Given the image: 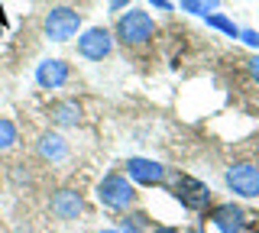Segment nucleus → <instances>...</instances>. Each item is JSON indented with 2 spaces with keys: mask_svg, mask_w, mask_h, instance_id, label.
Returning a JSON list of instances; mask_svg holds the SVG:
<instances>
[{
  "mask_svg": "<svg viewBox=\"0 0 259 233\" xmlns=\"http://www.w3.org/2000/svg\"><path fill=\"white\" fill-rule=\"evenodd\" d=\"M146 223H149L146 214H123L117 220V233H146Z\"/></svg>",
  "mask_w": 259,
  "mask_h": 233,
  "instance_id": "14",
  "label": "nucleus"
},
{
  "mask_svg": "<svg viewBox=\"0 0 259 233\" xmlns=\"http://www.w3.org/2000/svg\"><path fill=\"white\" fill-rule=\"evenodd\" d=\"M207 220L221 233H243V227H246V211L240 204H233V201H227V204H217L210 211Z\"/></svg>",
  "mask_w": 259,
  "mask_h": 233,
  "instance_id": "8",
  "label": "nucleus"
},
{
  "mask_svg": "<svg viewBox=\"0 0 259 233\" xmlns=\"http://www.w3.org/2000/svg\"><path fill=\"white\" fill-rule=\"evenodd\" d=\"M39 156L49 159V162H59V159L68 156V146H65V139L59 133H42L39 136Z\"/></svg>",
  "mask_w": 259,
  "mask_h": 233,
  "instance_id": "11",
  "label": "nucleus"
},
{
  "mask_svg": "<svg viewBox=\"0 0 259 233\" xmlns=\"http://www.w3.org/2000/svg\"><path fill=\"white\" fill-rule=\"evenodd\" d=\"M68 75H71V68H68V62H62V59H42L36 65V84L46 87V91L62 87L68 81Z\"/></svg>",
  "mask_w": 259,
  "mask_h": 233,
  "instance_id": "9",
  "label": "nucleus"
},
{
  "mask_svg": "<svg viewBox=\"0 0 259 233\" xmlns=\"http://www.w3.org/2000/svg\"><path fill=\"white\" fill-rule=\"evenodd\" d=\"M152 7H159L162 13H172V0H149Z\"/></svg>",
  "mask_w": 259,
  "mask_h": 233,
  "instance_id": "20",
  "label": "nucleus"
},
{
  "mask_svg": "<svg viewBox=\"0 0 259 233\" xmlns=\"http://www.w3.org/2000/svg\"><path fill=\"white\" fill-rule=\"evenodd\" d=\"M101 233H117V230H101Z\"/></svg>",
  "mask_w": 259,
  "mask_h": 233,
  "instance_id": "23",
  "label": "nucleus"
},
{
  "mask_svg": "<svg viewBox=\"0 0 259 233\" xmlns=\"http://www.w3.org/2000/svg\"><path fill=\"white\" fill-rule=\"evenodd\" d=\"M97 201H101L107 211H126L130 204L136 201V188L126 175L120 172H110L97 181Z\"/></svg>",
  "mask_w": 259,
  "mask_h": 233,
  "instance_id": "2",
  "label": "nucleus"
},
{
  "mask_svg": "<svg viewBox=\"0 0 259 233\" xmlns=\"http://www.w3.org/2000/svg\"><path fill=\"white\" fill-rule=\"evenodd\" d=\"M113 52V36L104 26H91L78 36V55L88 62H104Z\"/></svg>",
  "mask_w": 259,
  "mask_h": 233,
  "instance_id": "6",
  "label": "nucleus"
},
{
  "mask_svg": "<svg viewBox=\"0 0 259 233\" xmlns=\"http://www.w3.org/2000/svg\"><path fill=\"white\" fill-rule=\"evenodd\" d=\"M227 188L240 198H259V165L253 162H233L227 168Z\"/></svg>",
  "mask_w": 259,
  "mask_h": 233,
  "instance_id": "5",
  "label": "nucleus"
},
{
  "mask_svg": "<svg viewBox=\"0 0 259 233\" xmlns=\"http://www.w3.org/2000/svg\"><path fill=\"white\" fill-rule=\"evenodd\" d=\"M84 211V201H81L78 191L71 188H62L52 195V214L59 217V220H75V217Z\"/></svg>",
  "mask_w": 259,
  "mask_h": 233,
  "instance_id": "10",
  "label": "nucleus"
},
{
  "mask_svg": "<svg viewBox=\"0 0 259 233\" xmlns=\"http://www.w3.org/2000/svg\"><path fill=\"white\" fill-rule=\"evenodd\" d=\"M107 10H110V13H120V10H130V0H107Z\"/></svg>",
  "mask_w": 259,
  "mask_h": 233,
  "instance_id": "18",
  "label": "nucleus"
},
{
  "mask_svg": "<svg viewBox=\"0 0 259 233\" xmlns=\"http://www.w3.org/2000/svg\"><path fill=\"white\" fill-rule=\"evenodd\" d=\"M152 36H156V20H152L146 10L130 7L126 13H120V20H117V39L123 45H146Z\"/></svg>",
  "mask_w": 259,
  "mask_h": 233,
  "instance_id": "1",
  "label": "nucleus"
},
{
  "mask_svg": "<svg viewBox=\"0 0 259 233\" xmlns=\"http://www.w3.org/2000/svg\"><path fill=\"white\" fill-rule=\"evenodd\" d=\"M78 29H81V13L71 7H52L46 13V36L52 42H68L78 36Z\"/></svg>",
  "mask_w": 259,
  "mask_h": 233,
  "instance_id": "4",
  "label": "nucleus"
},
{
  "mask_svg": "<svg viewBox=\"0 0 259 233\" xmlns=\"http://www.w3.org/2000/svg\"><path fill=\"white\" fill-rule=\"evenodd\" d=\"M240 39L249 45V49H259V33L256 29H240Z\"/></svg>",
  "mask_w": 259,
  "mask_h": 233,
  "instance_id": "17",
  "label": "nucleus"
},
{
  "mask_svg": "<svg viewBox=\"0 0 259 233\" xmlns=\"http://www.w3.org/2000/svg\"><path fill=\"white\" fill-rule=\"evenodd\" d=\"M246 68H249V75H253L256 81H259V55H253V59L246 62Z\"/></svg>",
  "mask_w": 259,
  "mask_h": 233,
  "instance_id": "19",
  "label": "nucleus"
},
{
  "mask_svg": "<svg viewBox=\"0 0 259 233\" xmlns=\"http://www.w3.org/2000/svg\"><path fill=\"white\" fill-rule=\"evenodd\" d=\"M204 20H207V26L221 29L224 36H230V39H240V26H237V23H233L230 17H224V13H204Z\"/></svg>",
  "mask_w": 259,
  "mask_h": 233,
  "instance_id": "13",
  "label": "nucleus"
},
{
  "mask_svg": "<svg viewBox=\"0 0 259 233\" xmlns=\"http://www.w3.org/2000/svg\"><path fill=\"white\" fill-rule=\"evenodd\" d=\"M13 143H16V123L10 117H0V152L10 149Z\"/></svg>",
  "mask_w": 259,
  "mask_h": 233,
  "instance_id": "15",
  "label": "nucleus"
},
{
  "mask_svg": "<svg viewBox=\"0 0 259 233\" xmlns=\"http://www.w3.org/2000/svg\"><path fill=\"white\" fill-rule=\"evenodd\" d=\"M165 175H168L165 165L156 162V159H143V156L126 159V178L136 181V184H162Z\"/></svg>",
  "mask_w": 259,
  "mask_h": 233,
  "instance_id": "7",
  "label": "nucleus"
},
{
  "mask_svg": "<svg viewBox=\"0 0 259 233\" xmlns=\"http://www.w3.org/2000/svg\"><path fill=\"white\" fill-rule=\"evenodd\" d=\"M152 233H182V230H178V227H172V223H162V227H156Z\"/></svg>",
  "mask_w": 259,
  "mask_h": 233,
  "instance_id": "21",
  "label": "nucleus"
},
{
  "mask_svg": "<svg viewBox=\"0 0 259 233\" xmlns=\"http://www.w3.org/2000/svg\"><path fill=\"white\" fill-rule=\"evenodd\" d=\"M52 123H59V126H78V120H81V107H78V101H59V104H52Z\"/></svg>",
  "mask_w": 259,
  "mask_h": 233,
  "instance_id": "12",
  "label": "nucleus"
},
{
  "mask_svg": "<svg viewBox=\"0 0 259 233\" xmlns=\"http://www.w3.org/2000/svg\"><path fill=\"white\" fill-rule=\"evenodd\" d=\"M172 195L178 198V204L188 207V211H194V214H201L210 204V188H207L204 181L185 175V172H175L172 175Z\"/></svg>",
  "mask_w": 259,
  "mask_h": 233,
  "instance_id": "3",
  "label": "nucleus"
},
{
  "mask_svg": "<svg viewBox=\"0 0 259 233\" xmlns=\"http://www.w3.org/2000/svg\"><path fill=\"white\" fill-rule=\"evenodd\" d=\"M188 233H204V230H201V227H194V230H188Z\"/></svg>",
  "mask_w": 259,
  "mask_h": 233,
  "instance_id": "22",
  "label": "nucleus"
},
{
  "mask_svg": "<svg viewBox=\"0 0 259 233\" xmlns=\"http://www.w3.org/2000/svg\"><path fill=\"white\" fill-rule=\"evenodd\" d=\"M178 7H182L185 13H198V17H204V0H178Z\"/></svg>",
  "mask_w": 259,
  "mask_h": 233,
  "instance_id": "16",
  "label": "nucleus"
}]
</instances>
